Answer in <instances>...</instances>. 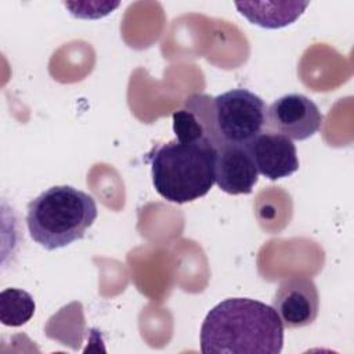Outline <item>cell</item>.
<instances>
[{
    "instance_id": "6da1fadb",
    "label": "cell",
    "mask_w": 354,
    "mask_h": 354,
    "mask_svg": "<svg viewBox=\"0 0 354 354\" xmlns=\"http://www.w3.org/2000/svg\"><path fill=\"white\" fill-rule=\"evenodd\" d=\"M283 325L275 310L259 300L231 297L216 304L201 326L203 354H278Z\"/></svg>"
},
{
    "instance_id": "30bf717a",
    "label": "cell",
    "mask_w": 354,
    "mask_h": 354,
    "mask_svg": "<svg viewBox=\"0 0 354 354\" xmlns=\"http://www.w3.org/2000/svg\"><path fill=\"white\" fill-rule=\"evenodd\" d=\"M36 304L24 289L6 288L0 292V321L6 326H22L33 317Z\"/></svg>"
},
{
    "instance_id": "5b68a950",
    "label": "cell",
    "mask_w": 354,
    "mask_h": 354,
    "mask_svg": "<svg viewBox=\"0 0 354 354\" xmlns=\"http://www.w3.org/2000/svg\"><path fill=\"white\" fill-rule=\"evenodd\" d=\"M321 124L322 113L317 104L299 93L285 94L267 108V129L290 140H307Z\"/></svg>"
},
{
    "instance_id": "3957f363",
    "label": "cell",
    "mask_w": 354,
    "mask_h": 354,
    "mask_svg": "<svg viewBox=\"0 0 354 354\" xmlns=\"http://www.w3.org/2000/svg\"><path fill=\"white\" fill-rule=\"evenodd\" d=\"M97 216L91 195L71 185H54L28 203L26 225L37 245L55 250L82 239Z\"/></svg>"
},
{
    "instance_id": "ba28073f",
    "label": "cell",
    "mask_w": 354,
    "mask_h": 354,
    "mask_svg": "<svg viewBox=\"0 0 354 354\" xmlns=\"http://www.w3.org/2000/svg\"><path fill=\"white\" fill-rule=\"evenodd\" d=\"M216 151L217 187L231 195L250 194L259 180V171L246 145L223 142Z\"/></svg>"
},
{
    "instance_id": "52a82bcc",
    "label": "cell",
    "mask_w": 354,
    "mask_h": 354,
    "mask_svg": "<svg viewBox=\"0 0 354 354\" xmlns=\"http://www.w3.org/2000/svg\"><path fill=\"white\" fill-rule=\"evenodd\" d=\"M252 155L257 171L268 180L289 177L299 169L296 147L290 138L264 130L245 144Z\"/></svg>"
},
{
    "instance_id": "277c9868",
    "label": "cell",
    "mask_w": 354,
    "mask_h": 354,
    "mask_svg": "<svg viewBox=\"0 0 354 354\" xmlns=\"http://www.w3.org/2000/svg\"><path fill=\"white\" fill-rule=\"evenodd\" d=\"M267 105L246 88L212 97V118L217 147L223 142L245 145L267 129Z\"/></svg>"
},
{
    "instance_id": "8992f818",
    "label": "cell",
    "mask_w": 354,
    "mask_h": 354,
    "mask_svg": "<svg viewBox=\"0 0 354 354\" xmlns=\"http://www.w3.org/2000/svg\"><path fill=\"white\" fill-rule=\"evenodd\" d=\"M271 307L283 328L297 329L313 324L319 311L317 285L307 277H289L281 281Z\"/></svg>"
},
{
    "instance_id": "7a4b0ae2",
    "label": "cell",
    "mask_w": 354,
    "mask_h": 354,
    "mask_svg": "<svg viewBox=\"0 0 354 354\" xmlns=\"http://www.w3.org/2000/svg\"><path fill=\"white\" fill-rule=\"evenodd\" d=\"M217 151L207 140L156 145L147 153L155 191L169 202L187 203L205 196L216 177Z\"/></svg>"
},
{
    "instance_id": "9c48e42d",
    "label": "cell",
    "mask_w": 354,
    "mask_h": 354,
    "mask_svg": "<svg viewBox=\"0 0 354 354\" xmlns=\"http://www.w3.org/2000/svg\"><path fill=\"white\" fill-rule=\"evenodd\" d=\"M308 1H241L238 11L249 22L267 29H278L293 24L307 8Z\"/></svg>"
}]
</instances>
